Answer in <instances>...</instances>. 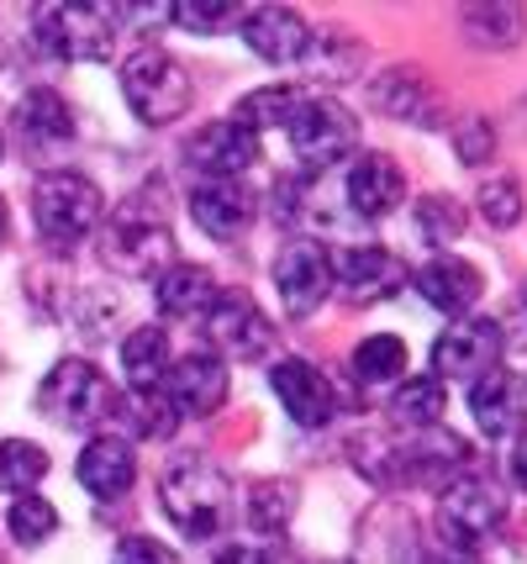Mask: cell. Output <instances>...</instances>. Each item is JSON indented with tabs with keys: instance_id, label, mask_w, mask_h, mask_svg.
Segmentation results:
<instances>
[{
	"instance_id": "obj_1",
	"label": "cell",
	"mask_w": 527,
	"mask_h": 564,
	"mask_svg": "<svg viewBox=\"0 0 527 564\" xmlns=\"http://www.w3.org/2000/svg\"><path fill=\"white\" fill-rule=\"evenodd\" d=\"M101 212H106V196L90 174L53 170L32 185V217H37V232H43L53 248L85 243V238L101 227Z\"/></svg>"
},
{
	"instance_id": "obj_2",
	"label": "cell",
	"mask_w": 527,
	"mask_h": 564,
	"mask_svg": "<svg viewBox=\"0 0 527 564\" xmlns=\"http://www.w3.org/2000/svg\"><path fill=\"white\" fill-rule=\"evenodd\" d=\"M158 501H164L169 522H179L190 539H211L217 528H227L232 486H227V475L217 465H206V459H179V465L164 469Z\"/></svg>"
},
{
	"instance_id": "obj_3",
	"label": "cell",
	"mask_w": 527,
	"mask_h": 564,
	"mask_svg": "<svg viewBox=\"0 0 527 564\" xmlns=\"http://www.w3.org/2000/svg\"><path fill=\"white\" fill-rule=\"evenodd\" d=\"M502 517H506L502 486H496L491 475H480V469H459L449 486H443V496H438V533H443L459 554H470V549L496 539Z\"/></svg>"
},
{
	"instance_id": "obj_4",
	"label": "cell",
	"mask_w": 527,
	"mask_h": 564,
	"mask_svg": "<svg viewBox=\"0 0 527 564\" xmlns=\"http://www.w3.org/2000/svg\"><path fill=\"white\" fill-rule=\"evenodd\" d=\"M122 96L138 122L164 127L185 117V106H190V74L164 48H132L122 58Z\"/></svg>"
},
{
	"instance_id": "obj_5",
	"label": "cell",
	"mask_w": 527,
	"mask_h": 564,
	"mask_svg": "<svg viewBox=\"0 0 527 564\" xmlns=\"http://www.w3.org/2000/svg\"><path fill=\"white\" fill-rule=\"evenodd\" d=\"M101 253L106 264L117 274H132V280H143V274H164L175 264V232H169V221L158 217V212H143V206H122L117 221L101 232Z\"/></svg>"
},
{
	"instance_id": "obj_6",
	"label": "cell",
	"mask_w": 527,
	"mask_h": 564,
	"mask_svg": "<svg viewBox=\"0 0 527 564\" xmlns=\"http://www.w3.org/2000/svg\"><path fill=\"white\" fill-rule=\"evenodd\" d=\"M37 406L58 427H96L101 417L117 412V395L90 359H58L43 380V391H37Z\"/></svg>"
},
{
	"instance_id": "obj_7",
	"label": "cell",
	"mask_w": 527,
	"mask_h": 564,
	"mask_svg": "<svg viewBox=\"0 0 527 564\" xmlns=\"http://www.w3.org/2000/svg\"><path fill=\"white\" fill-rule=\"evenodd\" d=\"M464 465H470V448L453 438V433L427 427L417 438L380 448V465L370 475H375L380 486H422V480H453Z\"/></svg>"
},
{
	"instance_id": "obj_8",
	"label": "cell",
	"mask_w": 527,
	"mask_h": 564,
	"mask_svg": "<svg viewBox=\"0 0 527 564\" xmlns=\"http://www.w3.org/2000/svg\"><path fill=\"white\" fill-rule=\"evenodd\" d=\"M32 32L53 58H69V64L111 58V22L101 6H37Z\"/></svg>"
},
{
	"instance_id": "obj_9",
	"label": "cell",
	"mask_w": 527,
	"mask_h": 564,
	"mask_svg": "<svg viewBox=\"0 0 527 564\" xmlns=\"http://www.w3.org/2000/svg\"><path fill=\"white\" fill-rule=\"evenodd\" d=\"M285 132H290V148L306 170H327V164L349 159L353 143H359V122L338 100H301V111L290 117Z\"/></svg>"
},
{
	"instance_id": "obj_10",
	"label": "cell",
	"mask_w": 527,
	"mask_h": 564,
	"mask_svg": "<svg viewBox=\"0 0 527 564\" xmlns=\"http://www.w3.org/2000/svg\"><path fill=\"white\" fill-rule=\"evenodd\" d=\"M502 369V327L491 317H459L443 327V338L432 344V375L438 380H470Z\"/></svg>"
},
{
	"instance_id": "obj_11",
	"label": "cell",
	"mask_w": 527,
	"mask_h": 564,
	"mask_svg": "<svg viewBox=\"0 0 527 564\" xmlns=\"http://www.w3.org/2000/svg\"><path fill=\"white\" fill-rule=\"evenodd\" d=\"M275 285H279V301L296 317L317 312L327 301V291H332V253L317 238H290L275 253Z\"/></svg>"
},
{
	"instance_id": "obj_12",
	"label": "cell",
	"mask_w": 527,
	"mask_h": 564,
	"mask_svg": "<svg viewBox=\"0 0 527 564\" xmlns=\"http://www.w3.org/2000/svg\"><path fill=\"white\" fill-rule=\"evenodd\" d=\"M206 327H211V344L222 354H238V359H264L275 348V327L253 306L249 291H217L211 312H206Z\"/></svg>"
},
{
	"instance_id": "obj_13",
	"label": "cell",
	"mask_w": 527,
	"mask_h": 564,
	"mask_svg": "<svg viewBox=\"0 0 527 564\" xmlns=\"http://www.w3.org/2000/svg\"><path fill=\"white\" fill-rule=\"evenodd\" d=\"M470 412L485 438H517L527 422V380L512 369H491L470 386Z\"/></svg>"
},
{
	"instance_id": "obj_14",
	"label": "cell",
	"mask_w": 527,
	"mask_h": 564,
	"mask_svg": "<svg viewBox=\"0 0 527 564\" xmlns=\"http://www.w3.org/2000/svg\"><path fill=\"white\" fill-rule=\"evenodd\" d=\"M332 285L349 295V301H380V295H396L406 285V270H402V259L391 253V248H375V243H364V248H343L338 259H332Z\"/></svg>"
},
{
	"instance_id": "obj_15",
	"label": "cell",
	"mask_w": 527,
	"mask_h": 564,
	"mask_svg": "<svg viewBox=\"0 0 527 564\" xmlns=\"http://www.w3.org/2000/svg\"><path fill=\"white\" fill-rule=\"evenodd\" d=\"M164 395L175 412H196V417H211L227 406V365L222 354H185L169 365V380H164Z\"/></svg>"
},
{
	"instance_id": "obj_16",
	"label": "cell",
	"mask_w": 527,
	"mask_h": 564,
	"mask_svg": "<svg viewBox=\"0 0 527 564\" xmlns=\"http://www.w3.org/2000/svg\"><path fill=\"white\" fill-rule=\"evenodd\" d=\"M238 32L253 48V58H264V64H296V58H306V43H311L306 17L290 11V6H259V11L243 17Z\"/></svg>"
},
{
	"instance_id": "obj_17",
	"label": "cell",
	"mask_w": 527,
	"mask_h": 564,
	"mask_svg": "<svg viewBox=\"0 0 527 564\" xmlns=\"http://www.w3.org/2000/svg\"><path fill=\"white\" fill-rule=\"evenodd\" d=\"M270 380H275L279 406L301 422V427H327V422H332V412H338V391L327 386V375L317 365L285 359V365H275Z\"/></svg>"
},
{
	"instance_id": "obj_18",
	"label": "cell",
	"mask_w": 527,
	"mask_h": 564,
	"mask_svg": "<svg viewBox=\"0 0 527 564\" xmlns=\"http://www.w3.org/2000/svg\"><path fill=\"white\" fill-rule=\"evenodd\" d=\"M343 191H349V206L359 212V217L380 221V217H391V212L402 206L406 174L391 153H364V159L349 170V185H343Z\"/></svg>"
},
{
	"instance_id": "obj_19",
	"label": "cell",
	"mask_w": 527,
	"mask_h": 564,
	"mask_svg": "<svg viewBox=\"0 0 527 564\" xmlns=\"http://www.w3.org/2000/svg\"><path fill=\"white\" fill-rule=\"evenodd\" d=\"M190 217L206 238H238L253 217V191L243 180H201L190 191Z\"/></svg>"
},
{
	"instance_id": "obj_20",
	"label": "cell",
	"mask_w": 527,
	"mask_h": 564,
	"mask_svg": "<svg viewBox=\"0 0 527 564\" xmlns=\"http://www.w3.org/2000/svg\"><path fill=\"white\" fill-rule=\"evenodd\" d=\"M75 475L96 501H117V496H127L132 480H138V454H132L127 438H90L85 454H79Z\"/></svg>"
},
{
	"instance_id": "obj_21",
	"label": "cell",
	"mask_w": 527,
	"mask_h": 564,
	"mask_svg": "<svg viewBox=\"0 0 527 564\" xmlns=\"http://www.w3.org/2000/svg\"><path fill=\"white\" fill-rule=\"evenodd\" d=\"M259 159V138L243 132L238 122H211L190 138V164L206 174V180H238Z\"/></svg>"
},
{
	"instance_id": "obj_22",
	"label": "cell",
	"mask_w": 527,
	"mask_h": 564,
	"mask_svg": "<svg viewBox=\"0 0 527 564\" xmlns=\"http://www.w3.org/2000/svg\"><path fill=\"white\" fill-rule=\"evenodd\" d=\"M375 106L385 111V117H402V122H417V127H438V122H443V96H438V85H432L422 69L380 74Z\"/></svg>"
},
{
	"instance_id": "obj_23",
	"label": "cell",
	"mask_w": 527,
	"mask_h": 564,
	"mask_svg": "<svg viewBox=\"0 0 527 564\" xmlns=\"http://www.w3.org/2000/svg\"><path fill=\"white\" fill-rule=\"evenodd\" d=\"M417 291H422L427 306H438V312H449V317L459 322L480 301L485 280H480V270L464 264V259H432V264H422V274H417Z\"/></svg>"
},
{
	"instance_id": "obj_24",
	"label": "cell",
	"mask_w": 527,
	"mask_h": 564,
	"mask_svg": "<svg viewBox=\"0 0 527 564\" xmlns=\"http://www.w3.org/2000/svg\"><path fill=\"white\" fill-rule=\"evenodd\" d=\"M217 301V280L201 264H169L158 274V312L164 317H206Z\"/></svg>"
},
{
	"instance_id": "obj_25",
	"label": "cell",
	"mask_w": 527,
	"mask_h": 564,
	"mask_svg": "<svg viewBox=\"0 0 527 564\" xmlns=\"http://www.w3.org/2000/svg\"><path fill=\"white\" fill-rule=\"evenodd\" d=\"M122 369L132 391H164L169 380V333L164 327H138L122 344Z\"/></svg>"
},
{
	"instance_id": "obj_26",
	"label": "cell",
	"mask_w": 527,
	"mask_h": 564,
	"mask_svg": "<svg viewBox=\"0 0 527 564\" xmlns=\"http://www.w3.org/2000/svg\"><path fill=\"white\" fill-rule=\"evenodd\" d=\"M17 127H22L32 143H69L75 138V111H69V100L58 96V90H26L22 106H17Z\"/></svg>"
},
{
	"instance_id": "obj_27",
	"label": "cell",
	"mask_w": 527,
	"mask_h": 564,
	"mask_svg": "<svg viewBox=\"0 0 527 564\" xmlns=\"http://www.w3.org/2000/svg\"><path fill=\"white\" fill-rule=\"evenodd\" d=\"M301 90H290V85H264V90H253V96L238 100V117L232 122L243 127V132H270V127H290V117L301 111Z\"/></svg>"
},
{
	"instance_id": "obj_28",
	"label": "cell",
	"mask_w": 527,
	"mask_h": 564,
	"mask_svg": "<svg viewBox=\"0 0 527 564\" xmlns=\"http://www.w3.org/2000/svg\"><path fill=\"white\" fill-rule=\"evenodd\" d=\"M391 417L411 427V433H427L432 422L443 417V380L438 375H411L402 380V391L391 395Z\"/></svg>"
},
{
	"instance_id": "obj_29",
	"label": "cell",
	"mask_w": 527,
	"mask_h": 564,
	"mask_svg": "<svg viewBox=\"0 0 527 564\" xmlns=\"http://www.w3.org/2000/svg\"><path fill=\"white\" fill-rule=\"evenodd\" d=\"M406 369V344L396 333H375V338H364V344L353 348V380L359 386H391V380H402Z\"/></svg>"
},
{
	"instance_id": "obj_30",
	"label": "cell",
	"mask_w": 527,
	"mask_h": 564,
	"mask_svg": "<svg viewBox=\"0 0 527 564\" xmlns=\"http://www.w3.org/2000/svg\"><path fill=\"white\" fill-rule=\"evenodd\" d=\"M48 475V454L26 438H6L0 443V491L11 496H32V486Z\"/></svg>"
},
{
	"instance_id": "obj_31",
	"label": "cell",
	"mask_w": 527,
	"mask_h": 564,
	"mask_svg": "<svg viewBox=\"0 0 527 564\" xmlns=\"http://www.w3.org/2000/svg\"><path fill=\"white\" fill-rule=\"evenodd\" d=\"M117 412L132 422L138 438H169V433H175V417H179L164 391H132L127 401H117Z\"/></svg>"
},
{
	"instance_id": "obj_32",
	"label": "cell",
	"mask_w": 527,
	"mask_h": 564,
	"mask_svg": "<svg viewBox=\"0 0 527 564\" xmlns=\"http://www.w3.org/2000/svg\"><path fill=\"white\" fill-rule=\"evenodd\" d=\"M243 17H249V6H232V0H179V6H169V22L185 26V32H232V26H243Z\"/></svg>"
},
{
	"instance_id": "obj_33",
	"label": "cell",
	"mask_w": 527,
	"mask_h": 564,
	"mask_svg": "<svg viewBox=\"0 0 527 564\" xmlns=\"http://www.w3.org/2000/svg\"><path fill=\"white\" fill-rule=\"evenodd\" d=\"M11 539L22 543V549H37V543H48L53 533H58V512H53V501H43V496H17V507H11Z\"/></svg>"
},
{
	"instance_id": "obj_34",
	"label": "cell",
	"mask_w": 527,
	"mask_h": 564,
	"mask_svg": "<svg viewBox=\"0 0 527 564\" xmlns=\"http://www.w3.org/2000/svg\"><path fill=\"white\" fill-rule=\"evenodd\" d=\"M464 32L491 43V48H506V43L523 37V11L517 6H470L464 11Z\"/></svg>"
},
{
	"instance_id": "obj_35",
	"label": "cell",
	"mask_w": 527,
	"mask_h": 564,
	"mask_svg": "<svg viewBox=\"0 0 527 564\" xmlns=\"http://www.w3.org/2000/svg\"><path fill=\"white\" fill-rule=\"evenodd\" d=\"M417 232H422V243L449 248L464 232V206L449 196H422L417 200Z\"/></svg>"
},
{
	"instance_id": "obj_36",
	"label": "cell",
	"mask_w": 527,
	"mask_h": 564,
	"mask_svg": "<svg viewBox=\"0 0 527 564\" xmlns=\"http://www.w3.org/2000/svg\"><path fill=\"white\" fill-rule=\"evenodd\" d=\"M290 512H296V496L285 491L279 480H264V486H253V496H249V522H253V528H264V533H279V528L290 522Z\"/></svg>"
},
{
	"instance_id": "obj_37",
	"label": "cell",
	"mask_w": 527,
	"mask_h": 564,
	"mask_svg": "<svg viewBox=\"0 0 527 564\" xmlns=\"http://www.w3.org/2000/svg\"><path fill=\"white\" fill-rule=\"evenodd\" d=\"M311 48V43H306ZM359 43L353 37H317V48H311V74L317 79H349L359 74Z\"/></svg>"
},
{
	"instance_id": "obj_38",
	"label": "cell",
	"mask_w": 527,
	"mask_h": 564,
	"mask_svg": "<svg viewBox=\"0 0 527 564\" xmlns=\"http://www.w3.org/2000/svg\"><path fill=\"white\" fill-rule=\"evenodd\" d=\"M480 217L491 221V227H517V221H523V185H517V180L480 185Z\"/></svg>"
},
{
	"instance_id": "obj_39",
	"label": "cell",
	"mask_w": 527,
	"mask_h": 564,
	"mask_svg": "<svg viewBox=\"0 0 527 564\" xmlns=\"http://www.w3.org/2000/svg\"><path fill=\"white\" fill-rule=\"evenodd\" d=\"M459 159L464 164H485L491 159V148H496V132H491V122H480V117H464V127H459Z\"/></svg>"
},
{
	"instance_id": "obj_40",
	"label": "cell",
	"mask_w": 527,
	"mask_h": 564,
	"mask_svg": "<svg viewBox=\"0 0 527 564\" xmlns=\"http://www.w3.org/2000/svg\"><path fill=\"white\" fill-rule=\"evenodd\" d=\"M111 564H175V554H169V549H164L158 539H143V533H138V539H122V543H117Z\"/></svg>"
},
{
	"instance_id": "obj_41",
	"label": "cell",
	"mask_w": 527,
	"mask_h": 564,
	"mask_svg": "<svg viewBox=\"0 0 527 564\" xmlns=\"http://www.w3.org/2000/svg\"><path fill=\"white\" fill-rule=\"evenodd\" d=\"M217 564H270V554L253 549V543H227L222 554H217Z\"/></svg>"
},
{
	"instance_id": "obj_42",
	"label": "cell",
	"mask_w": 527,
	"mask_h": 564,
	"mask_svg": "<svg viewBox=\"0 0 527 564\" xmlns=\"http://www.w3.org/2000/svg\"><path fill=\"white\" fill-rule=\"evenodd\" d=\"M512 475H517V486L527 491V433L517 438V454H512Z\"/></svg>"
},
{
	"instance_id": "obj_43",
	"label": "cell",
	"mask_w": 527,
	"mask_h": 564,
	"mask_svg": "<svg viewBox=\"0 0 527 564\" xmlns=\"http://www.w3.org/2000/svg\"><path fill=\"white\" fill-rule=\"evenodd\" d=\"M427 564H470L464 554H438V560H427Z\"/></svg>"
},
{
	"instance_id": "obj_44",
	"label": "cell",
	"mask_w": 527,
	"mask_h": 564,
	"mask_svg": "<svg viewBox=\"0 0 527 564\" xmlns=\"http://www.w3.org/2000/svg\"><path fill=\"white\" fill-rule=\"evenodd\" d=\"M0 232H6V200H0Z\"/></svg>"
},
{
	"instance_id": "obj_45",
	"label": "cell",
	"mask_w": 527,
	"mask_h": 564,
	"mask_svg": "<svg viewBox=\"0 0 527 564\" xmlns=\"http://www.w3.org/2000/svg\"><path fill=\"white\" fill-rule=\"evenodd\" d=\"M523 301H527V285H523Z\"/></svg>"
},
{
	"instance_id": "obj_46",
	"label": "cell",
	"mask_w": 527,
	"mask_h": 564,
	"mask_svg": "<svg viewBox=\"0 0 527 564\" xmlns=\"http://www.w3.org/2000/svg\"><path fill=\"white\" fill-rule=\"evenodd\" d=\"M0 148H6V143H0Z\"/></svg>"
}]
</instances>
